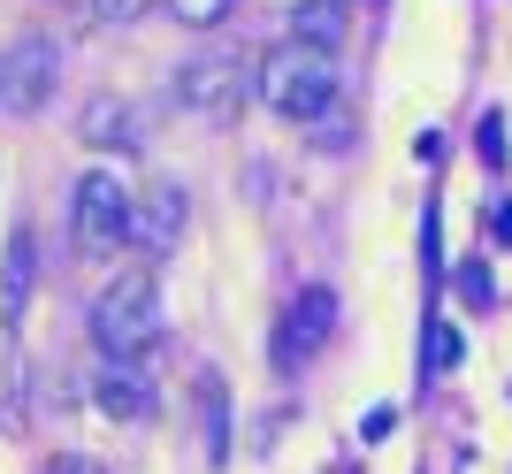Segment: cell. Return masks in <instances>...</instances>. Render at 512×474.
Returning <instances> with one entry per match:
<instances>
[{"label":"cell","instance_id":"obj_1","mask_svg":"<svg viewBox=\"0 0 512 474\" xmlns=\"http://www.w3.org/2000/svg\"><path fill=\"white\" fill-rule=\"evenodd\" d=\"M253 92L283 115V123H306V130H314V123H329V115H337L344 77H337V54L283 39V46H268V62L253 69Z\"/></svg>","mask_w":512,"mask_h":474},{"label":"cell","instance_id":"obj_2","mask_svg":"<svg viewBox=\"0 0 512 474\" xmlns=\"http://www.w3.org/2000/svg\"><path fill=\"white\" fill-rule=\"evenodd\" d=\"M92 345L107 352V367H130V360H146V352L161 345V283H153L146 268L115 276L100 299H92Z\"/></svg>","mask_w":512,"mask_h":474},{"label":"cell","instance_id":"obj_3","mask_svg":"<svg viewBox=\"0 0 512 474\" xmlns=\"http://www.w3.org/2000/svg\"><path fill=\"white\" fill-rule=\"evenodd\" d=\"M169 92H176V108H192V115H207V123H230L237 108H245V92H253V69L237 62V54H192V62L169 77Z\"/></svg>","mask_w":512,"mask_h":474},{"label":"cell","instance_id":"obj_4","mask_svg":"<svg viewBox=\"0 0 512 474\" xmlns=\"http://www.w3.org/2000/svg\"><path fill=\"white\" fill-rule=\"evenodd\" d=\"M54 85H62V46L46 31H31V39H16L0 54V108L8 115H39L54 100Z\"/></svg>","mask_w":512,"mask_h":474},{"label":"cell","instance_id":"obj_5","mask_svg":"<svg viewBox=\"0 0 512 474\" xmlns=\"http://www.w3.org/2000/svg\"><path fill=\"white\" fill-rule=\"evenodd\" d=\"M130 230V192L115 169H85L77 176V245L85 253H115Z\"/></svg>","mask_w":512,"mask_h":474},{"label":"cell","instance_id":"obj_6","mask_svg":"<svg viewBox=\"0 0 512 474\" xmlns=\"http://www.w3.org/2000/svg\"><path fill=\"white\" fill-rule=\"evenodd\" d=\"M184 215H192V207H184V192H176L169 176H161V184H146V192L130 199V245H138V253H176V245H184Z\"/></svg>","mask_w":512,"mask_h":474},{"label":"cell","instance_id":"obj_7","mask_svg":"<svg viewBox=\"0 0 512 474\" xmlns=\"http://www.w3.org/2000/svg\"><path fill=\"white\" fill-rule=\"evenodd\" d=\"M329 329H337V291L306 283L299 299H291V314H283V329H276V367H299V360H314V352L329 345Z\"/></svg>","mask_w":512,"mask_h":474},{"label":"cell","instance_id":"obj_8","mask_svg":"<svg viewBox=\"0 0 512 474\" xmlns=\"http://www.w3.org/2000/svg\"><path fill=\"white\" fill-rule=\"evenodd\" d=\"M77 138H85V146H100V153H130V146H146V115L130 108V100H85Z\"/></svg>","mask_w":512,"mask_h":474},{"label":"cell","instance_id":"obj_9","mask_svg":"<svg viewBox=\"0 0 512 474\" xmlns=\"http://www.w3.org/2000/svg\"><path fill=\"white\" fill-rule=\"evenodd\" d=\"M92 406L107 413V421H123V429H146L153 421V390L138 367H100L92 375Z\"/></svg>","mask_w":512,"mask_h":474},{"label":"cell","instance_id":"obj_10","mask_svg":"<svg viewBox=\"0 0 512 474\" xmlns=\"http://www.w3.org/2000/svg\"><path fill=\"white\" fill-rule=\"evenodd\" d=\"M199 429H207V467L230 459V390L222 375H199Z\"/></svg>","mask_w":512,"mask_h":474},{"label":"cell","instance_id":"obj_11","mask_svg":"<svg viewBox=\"0 0 512 474\" xmlns=\"http://www.w3.org/2000/svg\"><path fill=\"white\" fill-rule=\"evenodd\" d=\"M31 299V230H8V268H0V314L16 322Z\"/></svg>","mask_w":512,"mask_h":474},{"label":"cell","instance_id":"obj_12","mask_svg":"<svg viewBox=\"0 0 512 474\" xmlns=\"http://www.w3.org/2000/svg\"><path fill=\"white\" fill-rule=\"evenodd\" d=\"M291 31H299V46L337 54V39H344V8H337V0H306L299 16H291Z\"/></svg>","mask_w":512,"mask_h":474},{"label":"cell","instance_id":"obj_13","mask_svg":"<svg viewBox=\"0 0 512 474\" xmlns=\"http://www.w3.org/2000/svg\"><path fill=\"white\" fill-rule=\"evenodd\" d=\"M459 360H467V337H459V329H451V322H428V375H451V367H459Z\"/></svg>","mask_w":512,"mask_h":474},{"label":"cell","instance_id":"obj_14","mask_svg":"<svg viewBox=\"0 0 512 474\" xmlns=\"http://www.w3.org/2000/svg\"><path fill=\"white\" fill-rule=\"evenodd\" d=\"M459 299L474 306V314H482V306H497V283H490V260H467V268H459Z\"/></svg>","mask_w":512,"mask_h":474},{"label":"cell","instance_id":"obj_15","mask_svg":"<svg viewBox=\"0 0 512 474\" xmlns=\"http://www.w3.org/2000/svg\"><path fill=\"white\" fill-rule=\"evenodd\" d=\"M169 8H176V23H192V31H214V23H230L237 0H169Z\"/></svg>","mask_w":512,"mask_h":474},{"label":"cell","instance_id":"obj_16","mask_svg":"<svg viewBox=\"0 0 512 474\" xmlns=\"http://www.w3.org/2000/svg\"><path fill=\"white\" fill-rule=\"evenodd\" d=\"M474 146H482V169H505V115H482Z\"/></svg>","mask_w":512,"mask_h":474},{"label":"cell","instance_id":"obj_17","mask_svg":"<svg viewBox=\"0 0 512 474\" xmlns=\"http://www.w3.org/2000/svg\"><path fill=\"white\" fill-rule=\"evenodd\" d=\"M138 8H146V0H92V16H100V23H130Z\"/></svg>","mask_w":512,"mask_h":474},{"label":"cell","instance_id":"obj_18","mask_svg":"<svg viewBox=\"0 0 512 474\" xmlns=\"http://www.w3.org/2000/svg\"><path fill=\"white\" fill-rule=\"evenodd\" d=\"M390 429H398V413H390V406H383V413H367V421H360V436H367V444H383Z\"/></svg>","mask_w":512,"mask_h":474},{"label":"cell","instance_id":"obj_19","mask_svg":"<svg viewBox=\"0 0 512 474\" xmlns=\"http://www.w3.org/2000/svg\"><path fill=\"white\" fill-rule=\"evenodd\" d=\"M46 474H107V467H100V459H77V452H69V459H54Z\"/></svg>","mask_w":512,"mask_h":474},{"label":"cell","instance_id":"obj_20","mask_svg":"<svg viewBox=\"0 0 512 474\" xmlns=\"http://www.w3.org/2000/svg\"><path fill=\"white\" fill-rule=\"evenodd\" d=\"M490 237H497V245H512V199H505V207L490 215Z\"/></svg>","mask_w":512,"mask_h":474}]
</instances>
